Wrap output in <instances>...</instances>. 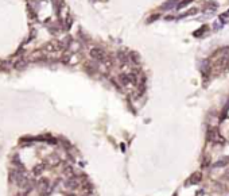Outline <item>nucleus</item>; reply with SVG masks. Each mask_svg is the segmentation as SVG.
<instances>
[{"instance_id":"obj_1","label":"nucleus","mask_w":229,"mask_h":196,"mask_svg":"<svg viewBox=\"0 0 229 196\" xmlns=\"http://www.w3.org/2000/svg\"><path fill=\"white\" fill-rule=\"evenodd\" d=\"M90 57L93 58V60H97V61H105L107 60V54H105V52L102 49H98V47H94V49L90 50Z\"/></svg>"},{"instance_id":"obj_2","label":"nucleus","mask_w":229,"mask_h":196,"mask_svg":"<svg viewBox=\"0 0 229 196\" xmlns=\"http://www.w3.org/2000/svg\"><path fill=\"white\" fill-rule=\"evenodd\" d=\"M207 138H209V141L214 142V143H224V138L220 135L218 130H216V128L209 130V133H207Z\"/></svg>"},{"instance_id":"obj_3","label":"nucleus","mask_w":229,"mask_h":196,"mask_svg":"<svg viewBox=\"0 0 229 196\" xmlns=\"http://www.w3.org/2000/svg\"><path fill=\"white\" fill-rule=\"evenodd\" d=\"M179 2V0H167L166 3L162 6V8L163 10H170V8H174V7H177V3Z\"/></svg>"},{"instance_id":"obj_4","label":"nucleus","mask_w":229,"mask_h":196,"mask_svg":"<svg viewBox=\"0 0 229 196\" xmlns=\"http://www.w3.org/2000/svg\"><path fill=\"white\" fill-rule=\"evenodd\" d=\"M198 181H201V173H194L193 176L189 179L187 184H197Z\"/></svg>"},{"instance_id":"obj_5","label":"nucleus","mask_w":229,"mask_h":196,"mask_svg":"<svg viewBox=\"0 0 229 196\" xmlns=\"http://www.w3.org/2000/svg\"><path fill=\"white\" fill-rule=\"evenodd\" d=\"M66 187L69 188V189H77L78 188V181L75 179H70L69 181L66 182Z\"/></svg>"},{"instance_id":"obj_6","label":"nucleus","mask_w":229,"mask_h":196,"mask_svg":"<svg viewBox=\"0 0 229 196\" xmlns=\"http://www.w3.org/2000/svg\"><path fill=\"white\" fill-rule=\"evenodd\" d=\"M43 169H45V164H38L37 166H34L32 172H34V174H40Z\"/></svg>"},{"instance_id":"obj_7","label":"nucleus","mask_w":229,"mask_h":196,"mask_svg":"<svg viewBox=\"0 0 229 196\" xmlns=\"http://www.w3.org/2000/svg\"><path fill=\"white\" fill-rule=\"evenodd\" d=\"M228 162H229V157H224L222 160L217 161V162H216L213 166H214V168H218V166H224L225 164H228Z\"/></svg>"},{"instance_id":"obj_8","label":"nucleus","mask_w":229,"mask_h":196,"mask_svg":"<svg viewBox=\"0 0 229 196\" xmlns=\"http://www.w3.org/2000/svg\"><path fill=\"white\" fill-rule=\"evenodd\" d=\"M119 80H120V83H121V84H123V85H127V84H128V83H131V81H129L128 74H121V76H120V79H119Z\"/></svg>"},{"instance_id":"obj_9","label":"nucleus","mask_w":229,"mask_h":196,"mask_svg":"<svg viewBox=\"0 0 229 196\" xmlns=\"http://www.w3.org/2000/svg\"><path fill=\"white\" fill-rule=\"evenodd\" d=\"M39 184H40V192L43 191V188H45V191H46V189L48 188V180H47V179H42Z\"/></svg>"},{"instance_id":"obj_10","label":"nucleus","mask_w":229,"mask_h":196,"mask_svg":"<svg viewBox=\"0 0 229 196\" xmlns=\"http://www.w3.org/2000/svg\"><path fill=\"white\" fill-rule=\"evenodd\" d=\"M199 69H201L202 72H206L207 69H209V61H207V60H202L201 61V68H199Z\"/></svg>"},{"instance_id":"obj_11","label":"nucleus","mask_w":229,"mask_h":196,"mask_svg":"<svg viewBox=\"0 0 229 196\" xmlns=\"http://www.w3.org/2000/svg\"><path fill=\"white\" fill-rule=\"evenodd\" d=\"M195 12H198V8H191V10H189L187 12H185V14L183 15H181V19H182V18H185V17H190V15H194L195 14Z\"/></svg>"},{"instance_id":"obj_12","label":"nucleus","mask_w":229,"mask_h":196,"mask_svg":"<svg viewBox=\"0 0 229 196\" xmlns=\"http://www.w3.org/2000/svg\"><path fill=\"white\" fill-rule=\"evenodd\" d=\"M191 2H193V0H183V2H181V4H177V8H178V10H182L183 7L189 6Z\"/></svg>"},{"instance_id":"obj_13","label":"nucleus","mask_w":229,"mask_h":196,"mask_svg":"<svg viewBox=\"0 0 229 196\" xmlns=\"http://www.w3.org/2000/svg\"><path fill=\"white\" fill-rule=\"evenodd\" d=\"M220 19L222 20V22H225V20H228V19H229V12H226V14L221 15V17H220Z\"/></svg>"},{"instance_id":"obj_14","label":"nucleus","mask_w":229,"mask_h":196,"mask_svg":"<svg viewBox=\"0 0 229 196\" xmlns=\"http://www.w3.org/2000/svg\"><path fill=\"white\" fill-rule=\"evenodd\" d=\"M159 18V15H155V17H151L150 19H148V22H152V20H155V19H158Z\"/></svg>"},{"instance_id":"obj_15","label":"nucleus","mask_w":229,"mask_h":196,"mask_svg":"<svg viewBox=\"0 0 229 196\" xmlns=\"http://www.w3.org/2000/svg\"><path fill=\"white\" fill-rule=\"evenodd\" d=\"M18 196H26L24 193H18Z\"/></svg>"},{"instance_id":"obj_16","label":"nucleus","mask_w":229,"mask_h":196,"mask_svg":"<svg viewBox=\"0 0 229 196\" xmlns=\"http://www.w3.org/2000/svg\"><path fill=\"white\" fill-rule=\"evenodd\" d=\"M66 196H75L74 193H69V195H66Z\"/></svg>"}]
</instances>
